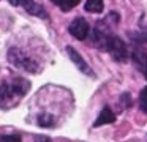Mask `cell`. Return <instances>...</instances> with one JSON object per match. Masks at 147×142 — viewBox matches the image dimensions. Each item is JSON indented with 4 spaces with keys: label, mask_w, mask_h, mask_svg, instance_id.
I'll return each mask as SVG.
<instances>
[{
    "label": "cell",
    "mask_w": 147,
    "mask_h": 142,
    "mask_svg": "<svg viewBox=\"0 0 147 142\" xmlns=\"http://www.w3.org/2000/svg\"><path fill=\"white\" fill-rule=\"evenodd\" d=\"M115 122V114L112 112V109L109 106H105L100 112V115L96 117V120L93 122V128H98V126L103 125H109V123Z\"/></svg>",
    "instance_id": "cell-8"
},
{
    "label": "cell",
    "mask_w": 147,
    "mask_h": 142,
    "mask_svg": "<svg viewBox=\"0 0 147 142\" xmlns=\"http://www.w3.org/2000/svg\"><path fill=\"white\" fill-rule=\"evenodd\" d=\"M8 2H10L11 5H14V6H18V5H19V0H8Z\"/></svg>",
    "instance_id": "cell-17"
},
{
    "label": "cell",
    "mask_w": 147,
    "mask_h": 142,
    "mask_svg": "<svg viewBox=\"0 0 147 142\" xmlns=\"http://www.w3.org/2000/svg\"><path fill=\"white\" fill-rule=\"evenodd\" d=\"M120 104H123V107L125 109H128V107L131 106V100H130V95L128 93H123L120 96Z\"/></svg>",
    "instance_id": "cell-15"
},
{
    "label": "cell",
    "mask_w": 147,
    "mask_h": 142,
    "mask_svg": "<svg viewBox=\"0 0 147 142\" xmlns=\"http://www.w3.org/2000/svg\"><path fill=\"white\" fill-rule=\"evenodd\" d=\"M8 62L11 65H14L16 68L22 69V71H27V73L38 71V63L19 47H10L8 49Z\"/></svg>",
    "instance_id": "cell-2"
},
{
    "label": "cell",
    "mask_w": 147,
    "mask_h": 142,
    "mask_svg": "<svg viewBox=\"0 0 147 142\" xmlns=\"http://www.w3.org/2000/svg\"><path fill=\"white\" fill-rule=\"evenodd\" d=\"M108 50L109 54H111V57L115 60V62H127L128 57H130V52H128V47L127 44H125V41L122 40V38L115 36V35H112L111 40H109L108 43Z\"/></svg>",
    "instance_id": "cell-3"
},
{
    "label": "cell",
    "mask_w": 147,
    "mask_h": 142,
    "mask_svg": "<svg viewBox=\"0 0 147 142\" xmlns=\"http://www.w3.org/2000/svg\"><path fill=\"white\" fill-rule=\"evenodd\" d=\"M67 54H68V57H70V60L74 63V65H76V68L79 69L81 73H84V74H89V76H93L90 66L87 65V62L82 59V55H81V54L78 52L76 49H74V47L67 46Z\"/></svg>",
    "instance_id": "cell-5"
},
{
    "label": "cell",
    "mask_w": 147,
    "mask_h": 142,
    "mask_svg": "<svg viewBox=\"0 0 147 142\" xmlns=\"http://www.w3.org/2000/svg\"><path fill=\"white\" fill-rule=\"evenodd\" d=\"M19 5H22V8L32 16H38V17H43V19L48 17V13L45 11V8L38 3H35L33 0H19Z\"/></svg>",
    "instance_id": "cell-7"
},
{
    "label": "cell",
    "mask_w": 147,
    "mask_h": 142,
    "mask_svg": "<svg viewBox=\"0 0 147 142\" xmlns=\"http://www.w3.org/2000/svg\"><path fill=\"white\" fill-rule=\"evenodd\" d=\"M84 8H86V11H89V13L98 14V13L103 11L105 3H103V0H87L86 5H84Z\"/></svg>",
    "instance_id": "cell-9"
},
{
    "label": "cell",
    "mask_w": 147,
    "mask_h": 142,
    "mask_svg": "<svg viewBox=\"0 0 147 142\" xmlns=\"http://www.w3.org/2000/svg\"><path fill=\"white\" fill-rule=\"evenodd\" d=\"M0 142H22V137L19 134H2Z\"/></svg>",
    "instance_id": "cell-12"
},
{
    "label": "cell",
    "mask_w": 147,
    "mask_h": 142,
    "mask_svg": "<svg viewBox=\"0 0 147 142\" xmlns=\"http://www.w3.org/2000/svg\"><path fill=\"white\" fill-rule=\"evenodd\" d=\"M130 36L131 40L138 41V43H147V28L144 32H141V33H131Z\"/></svg>",
    "instance_id": "cell-13"
},
{
    "label": "cell",
    "mask_w": 147,
    "mask_h": 142,
    "mask_svg": "<svg viewBox=\"0 0 147 142\" xmlns=\"http://www.w3.org/2000/svg\"><path fill=\"white\" fill-rule=\"evenodd\" d=\"M142 92H146V93H147V85H146V87L142 88Z\"/></svg>",
    "instance_id": "cell-19"
},
{
    "label": "cell",
    "mask_w": 147,
    "mask_h": 142,
    "mask_svg": "<svg viewBox=\"0 0 147 142\" xmlns=\"http://www.w3.org/2000/svg\"><path fill=\"white\" fill-rule=\"evenodd\" d=\"M30 90V82L24 77H14L0 85V107L10 109L14 107L26 93Z\"/></svg>",
    "instance_id": "cell-1"
},
{
    "label": "cell",
    "mask_w": 147,
    "mask_h": 142,
    "mask_svg": "<svg viewBox=\"0 0 147 142\" xmlns=\"http://www.w3.org/2000/svg\"><path fill=\"white\" fill-rule=\"evenodd\" d=\"M79 2H81V0H60L59 6H60L62 11H70V9H73Z\"/></svg>",
    "instance_id": "cell-11"
},
{
    "label": "cell",
    "mask_w": 147,
    "mask_h": 142,
    "mask_svg": "<svg viewBox=\"0 0 147 142\" xmlns=\"http://www.w3.org/2000/svg\"><path fill=\"white\" fill-rule=\"evenodd\" d=\"M68 32L73 35L76 40H86L90 33V25L84 17H76L70 25H68Z\"/></svg>",
    "instance_id": "cell-4"
},
{
    "label": "cell",
    "mask_w": 147,
    "mask_h": 142,
    "mask_svg": "<svg viewBox=\"0 0 147 142\" xmlns=\"http://www.w3.org/2000/svg\"><path fill=\"white\" fill-rule=\"evenodd\" d=\"M38 125L43 126V128H52L55 125V118L51 114H41L38 117Z\"/></svg>",
    "instance_id": "cell-10"
},
{
    "label": "cell",
    "mask_w": 147,
    "mask_h": 142,
    "mask_svg": "<svg viewBox=\"0 0 147 142\" xmlns=\"http://www.w3.org/2000/svg\"><path fill=\"white\" fill-rule=\"evenodd\" d=\"M33 142H51V139L48 136H43V134H38L33 137Z\"/></svg>",
    "instance_id": "cell-16"
},
{
    "label": "cell",
    "mask_w": 147,
    "mask_h": 142,
    "mask_svg": "<svg viewBox=\"0 0 147 142\" xmlns=\"http://www.w3.org/2000/svg\"><path fill=\"white\" fill-rule=\"evenodd\" d=\"M139 107H141L142 112L147 114V93L142 90H141V93H139Z\"/></svg>",
    "instance_id": "cell-14"
},
{
    "label": "cell",
    "mask_w": 147,
    "mask_h": 142,
    "mask_svg": "<svg viewBox=\"0 0 147 142\" xmlns=\"http://www.w3.org/2000/svg\"><path fill=\"white\" fill-rule=\"evenodd\" d=\"M52 3H55V5H59V3H60V0H51Z\"/></svg>",
    "instance_id": "cell-18"
},
{
    "label": "cell",
    "mask_w": 147,
    "mask_h": 142,
    "mask_svg": "<svg viewBox=\"0 0 147 142\" xmlns=\"http://www.w3.org/2000/svg\"><path fill=\"white\" fill-rule=\"evenodd\" d=\"M131 59H133V63L136 65V68L141 71V74L147 79V50L136 46L131 52Z\"/></svg>",
    "instance_id": "cell-6"
}]
</instances>
